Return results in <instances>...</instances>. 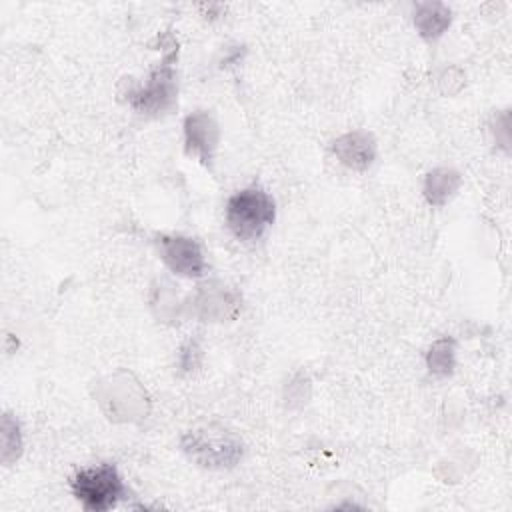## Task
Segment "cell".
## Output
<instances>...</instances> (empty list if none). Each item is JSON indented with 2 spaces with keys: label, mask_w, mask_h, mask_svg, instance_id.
<instances>
[{
  "label": "cell",
  "mask_w": 512,
  "mask_h": 512,
  "mask_svg": "<svg viewBox=\"0 0 512 512\" xmlns=\"http://www.w3.org/2000/svg\"><path fill=\"white\" fill-rule=\"evenodd\" d=\"M276 206L262 186H248L234 192L226 204V222L232 234L242 242L258 240L274 222Z\"/></svg>",
  "instance_id": "1"
},
{
  "label": "cell",
  "mask_w": 512,
  "mask_h": 512,
  "mask_svg": "<svg viewBox=\"0 0 512 512\" xmlns=\"http://www.w3.org/2000/svg\"><path fill=\"white\" fill-rule=\"evenodd\" d=\"M72 494L86 512H106L128 496V488L116 464L104 462L76 472Z\"/></svg>",
  "instance_id": "2"
},
{
  "label": "cell",
  "mask_w": 512,
  "mask_h": 512,
  "mask_svg": "<svg viewBox=\"0 0 512 512\" xmlns=\"http://www.w3.org/2000/svg\"><path fill=\"white\" fill-rule=\"evenodd\" d=\"M182 450L204 468H230L242 456V442L226 428L208 424L188 430L182 436Z\"/></svg>",
  "instance_id": "3"
},
{
  "label": "cell",
  "mask_w": 512,
  "mask_h": 512,
  "mask_svg": "<svg viewBox=\"0 0 512 512\" xmlns=\"http://www.w3.org/2000/svg\"><path fill=\"white\" fill-rule=\"evenodd\" d=\"M176 52L166 56L150 72L144 84L128 92L130 106L140 114H160L168 110L176 100V74H174Z\"/></svg>",
  "instance_id": "4"
},
{
  "label": "cell",
  "mask_w": 512,
  "mask_h": 512,
  "mask_svg": "<svg viewBox=\"0 0 512 512\" xmlns=\"http://www.w3.org/2000/svg\"><path fill=\"white\" fill-rule=\"evenodd\" d=\"M156 246L160 258L172 272L184 278H200L206 272L202 246L194 238L182 234H158Z\"/></svg>",
  "instance_id": "5"
},
{
  "label": "cell",
  "mask_w": 512,
  "mask_h": 512,
  "mask_svg": "<svg viewBox=\"0 0 512 512\" xmlns=\"http://www.w3.org/2000/svg\"><path fill=\"white\" fill-rule=\"evenodd\" d=\"M220 142V130L212 114L198 110L184 120V144L190 156H196L204 166H210Z\"/></svg>",
  "instance_id": "6"
},
{
  "label": "cell",
  "mask_w": 512,
  "mask_h": 512,
  "mask_svg": "<svg viewBox=\"0 0 512 512\" xmlns=\"http://www.w3.org/2000/svg\"><path fill=\"white\" fill-rule=\"evenodd\" d=\"M334 154L348 168L364 170L376 158V142L368 132H362V130L348 132L334 142Z\"/></svg>",
  "instance_id": "7"
},
{
  "label": "cell",
  "mask_w": 512,
  "mask_h": 512,
  "mask_svg": "<svg viewBox=\"0 0 512 512\" xmlns=\"http://www.w3.org/2000/svg\"><path fill=\"white\" fill-rule=\"evenodd\" d=\"M414 24L424 38H438L450 24V10L440 2L418 4L414 12Z\"/></svg>",
  "instance_id": "8"
},
{
  "label": "cell",
  "mask_w": 512,
  "mask_h": 512,
  "mask_svg": "<svg viewBox=\"0 0 512 512\" xmlns=\"http://www.w3.org/2000/svg\"><path fill=\"white\" fill-rule=\"evenodd\" d=\"M460 186L458 172L450 168H436L426 176L424 182V194L426 200L434 206H442Z\"/></svg>",
  "instance_id": "9"
},
{
  "label": "cell",
  "mask_w": 512,
  "mask_h": 512,
  "mask_svg": "<svg viewBox=\"0 0 512 512\" xmlns=\"http://www.w3.org/2000/svg\"><path fill=\"white\" fill-rule=\"evenodd\" d=\"M428 366L434 374H448L454 366V352L450 340H438L430 354H428Z\"/></svg>",
  "instance_id": "10"
}]
</instances>
